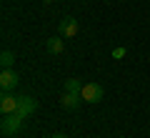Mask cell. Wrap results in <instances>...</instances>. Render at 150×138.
Returning <instances> with one entry per match:
<instances>
[{"label": "cell", "instance_id": "cell-1", "mask_svg": "<svg viewBox=\"0 0 150 138\" xmlns=\"http://www.w3.org/2000/svg\"><path fill=\"white\" fill-rule=\"evenodd\" d=\"M23 121H25V118H23L20 113H10V116H3V121H0V131L5 133V136H15V133L23 128Z\"/></svg>", "mask_w": 150, "mask_h": 138}, {"label": "cell", "instance_id": "cell-2", "mask_svg": "<svg viewBox=\"0 0 150 138\" xmlns=\"http://www.w3.org/2000/svg\"><path fill=\"white\" fill-rule=\"evenodd\" d=\"M103 93H105L103 85H98V83H85L80 96H83V101H85V103H100V101H103Z\"/></svg>", "mask_w": 150, "mask_h": 138}, {"label": "cell", "instance_id": "cell-3", "mask_svg": "<svg viewBox=\"0 0 150 138\" xmlns=\"http://www.w3.org/2000/svg\"><path fill=\"white\" fill-rule=\"evenodd\" d=\"M18 106H20V98L10 96V93H3L0 98V113L3 116H10V113H18Z\"/></svg>", "mask_w": 150, "mask_h": 138}, {"label": "cell", "instance_id": "cell-4", "mask_svg": "<svg viewBox=\"0 0 150 138\" xmlns=\"http://www.w3.org/2000/svg\"><path fill=\"white\" fill-rule=\"evenodd\" d=\"M15 85H18V73L13 68H8V70L0 73V88H3V93H10Z\"/></svg>", "mask_w": 150, "mask_h": 138}, {"label": "cell", "instance_id": "cell-5", "mask_svg": "<svg viewBox=\"0 0 150 138\" xmlns=\"http://www.w3.org/2000/svg\"><path fill=\"white\" fill-rule=\"evenodd\" d=\"M18 98H20L18 113H20L23 118H30L33 113H35V108H38V101H35V98H30V96H18Z\"/></svg>", "mask_w": 150, "mask_h": 138}, {"label": "cell", "instance_id": "cell-6", "mask_svg": "<svg viewBox=\"0 0 150 138\" xmlns=\"http://www.w3.org/2000/svg\"><path fill=\"white\" fill-rule=\"evenodd\" d=\"M78 33V20L75 18H63L60 20V35L63 38H75Z\"/></svg>", "mask_w": 150, "mask_h": 138}, {"label": "cell", "instance_id": "cell-7", "mask_svg": "<svg viewBox=\"0 0 150 138\" xmlns=\"http://www.w3.org/2000/svg\"><path fill=\"white\" fill-rule=\"evenodd\" d=\"M63 108H68V111H75V108L83 103V96H78V93H63Z\"/></svg>", "mask_w": 150, "mask_h": 138}, {"label": "cell", "instance_id": "cell-8", "mask_svg": "<svg viewBox=\"0 0 150 138\" xmlns=\"http://www.w3.org/2000/svg\"><path fill=\"white\" fill-rule=\"evenodd\" d=\"M63 48H65L63 35H58V38H50V40H48V53H50V55H60V53H63Z\"/></svg>", "mask_w": 150, "mask_h": 138}, {"label": "cell", "instance_id": "cell-9", "mask_svg": "<svg viewBox=\"0 0 150 138\" xmlns=\"http://www.w3.org/2000/svg\"><path fill=\"white\" fill-rule=\"evenodd\" d=\"M83 80H78V78H70V80H65V93H78L80 96L83 93Z\"/></svg>", "mask_w": 150, "mask_h": 138}, {"label": "cell", "instance_id": "cell-10", "mask_svg": "<svg viewBox=\"0 0 150 138\" xmlns=\"http://www.w3.org/2000/svg\"><path fill=\"white\" fill-rule=\"evenodd\" d=\"M13 63H15V55H13L10 50H3V55H0V65H3V70L13 68Z\"/></svg>", "mask_w": 150, "mask_h": 138}, {"label": "cell", "instance_id": "cell-11", "mask_svg": "<svg viewBox=\"0 0 150 138\" xmlns=\"http://www.w3.org/2000/svg\"><path fill=\"white\" fill-rule=\"evenodd\" d=\"M112 58H115V60L125 58V48H112Z\"/></svg>", "mask_w": 150, "mask_h": 138}, {"label": "cell", "instance_id": "cell-12", "mask_svg": "<svg viewBox=\"0 0 150 138\" xmlns=\"http://www.w3.org/2000/svg\"><path fill=\"white\" fill-rule=\"evenodd\" d=\"M53 138H68V136H65V133H55Z\"/></svg>", "mask_w": 150, "mask_h": 138}, {"label": "cell", "instance_id": "cell-13", "mask_svg": "<svg viewBox=\"0 0 150 138\" xmlns=\"http://www.w3.org/2000/svg\"><path fill=\"white\" fill-rule=\"evenodd\" d=\"M43 3H53V0H43Z\"/></svg>", "mask_w": 150, "mask_h": 138}, {"label": "cell", "instance_id": "cell-14", "mask_svg": "<svg viewBox=\"0 0 150 138\" xmlns=\"http://www.w3.org/2000/svg\"><path fill=\"white\" fill-rule=\"evenodd\" d=\"M5 138H13V136H5Z\"/></svg>", "mask_w": 150, "mask_h": 138}]
</instances>
